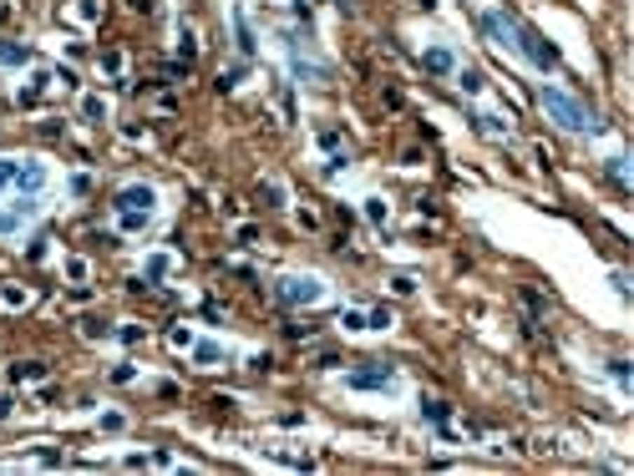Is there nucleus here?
Wrapping results in <instances>:
<instances>
[{"instance_id":"nucleus-1","label":"nucleus","mask_w":634,"mask_h":476,"mask_svg":"<svg viewBox=\"0 0 634 476\" xmlns=\"http://www.w3.org/2000/svg\"><path fill=\"white\" fill-rule=\"evenodd\" d=\"M538 102H543V112L553 122L568 127V132H599V117L588 112L584 102H574L568 92H558V86H538Z\"/></svg>"},{"instance_id":"nucleus-2","label":"nucleus","mask_w":634,"mask_h":476,"mask_svg":"<svg viewBox=\"0 0 634 476\" xmlns=\"http://www.w3.org/2000/svg\"><path fill=\"white\" fill-rule=\"evenodd\" d=\"M513 46H518L528 61H533V66H543V71H553V66H558V51L548 46V41H543L533 26H513Z\"/></svg>"},{"instance_id":"nucleus-3","label":"nucleus","mask_w":634,"mask_h":476,"mask_svg":"<svg viewBox=\"0 0 634 476\" xmlns=\"http://www.w3.org/2000/svg\"><path fill=\"white\" fill-rule=\"evenodd\" d=\"M320 294H325L320 279H280V299L284 304H315Z\"/></svg>"},{"instance_id":"nucleus-4","label":"nucleus","mask_w":634,"mask_h":476,"mask_svg":"<svg viewBox=\"0 0 634 476\" xmlns=\"http://www.w3.org/2000/svg\"><path fill=\"white\" fill-rule=\"evenodd\" d=\"M117 213H153V188H147V183L122 188L117 192Z\"/></svg>"},{"instance_id":"nucleus-5","label":"nucleus","mask_w":634,"mask_h":476,"mask_svg":"<svg viewBox=\"0 0 634 476\" xmlns=\"http://www.w3.org/2000/svg\"><path fill=\"white\" fill-rule=\"evenodd\" d=\"M513 26H518V20H507V15H497V10L482 15V31L492 36V46H513Z\"/></svg>"},{"instance_id":"nucleus-6","label":"nucleus","mask_w":634,"mask_h":476,"mask_svg":"<svg viewBox=\"0 0 634 476\" xmlns=\"http://www.w3.org/2000/svg\"><path fill=\"white\" fill-rule=\"evenodd\" d=\"M391 380H396L391 365H375V370H355V375H350L355 391H375V385H391Z\"/></svg>"},{"instance_id":"nucleus-7","label":"nucleus","mask_w":634,"mask_h":476,"mask_svg":"<svg viewBox=\"0 0 634 476\" xmlns=\"http://www.w3.org/2000/svg\"><path fill=\"white\" fill-rule=\"evenodd\" d=\"M15 183H20V188H41V183H46V172H41L36 162H31V167H15Z\"/></svg>"},{"instance_id":"nucleus-8","label":"nucleus","mask_w":634,"mask_h":476,"mask_svg":"<svg viewBox=\"0 0 634 476\" xmlns=\"http://www.w3.org/2000/svg\"><path fill=\"white\" fill-rule=\"evenodd\" d=\"M427 71H441V76H447V71H452V51H427Z\"/></svg>"},{"instance_id":"nucleus-9","label":"nucleus","mask_w":634,"mask_h":476,"mask_svg":"<svg viewBox=\"0 0 634 476\" xmlns=\"http://www.w3.org/2000/svg\"><path fill=\"white\" fill-rule=\"evenodd\" d=\"M46 365H11V380H41Z\"/></svg>"},{"instance_id":"nucleus-10","label":"nucleus","mask_w":634,"mask_h":476,"mask_svg":"<svg viewBox=\"0 0 634 476\" xmlns=\"http://www.w3.org/2000/svg\"><path fill=\"white\" fill-rule=\"evenodd\" d=\"M421 416L427 421H447V400H421Z\"/></svg>"},{"instance_id":"nucleus-11","label":"nucleus","mask_w":634,"mask_h":476,"mask_svg":"<svg viewBox=\"0 0 634 476\" xmlns=\"http://www.w3.org/2000/svg\"><path fill=\"white\" fill-rule=\"evenodd\" d=\"M0 61H11V66H20V61H31L26 46H0Z\"/></svg>"},{"instance_id":"nucleus-12","label":"nucleus","mask_w":634,"mask_h":476,"mask_svg":"<svg viewBox=\"0 0 634 476\" xmlns=\"http://www.w3.org/2000/svg\"><path fill=\"white\" fill-rule=\"evenodd\" d=\"M457 86H462V92H482V71H462Z\"/></svg>"},{"instance_id":"nucleus-13","label":"nucleus","mask_w":634,"mask_h":476,"mask_svg":"<svg viewBox=\"0 0 634 476\" xmlns=\"http://www.w3.org/2000/svg\"><path fill=\"white\" fill-rule=\"evenodd\" d=\"M366 218H371V223H386V203L371 198V203H366Z\"/></svg>"},{"instance_id":"nucleus-14","label":"nucleus","mask_w":634,"mask_h":476,"mask_svg":"<svg viewBox=\"0 0 634 476\" xmlns=\"http://www.w3.org/2000/svg\"><path fill=\"white\" fill-rule=\"evenodd\" d=\"M234 20H239V46H244V51H254V36H249V20H244V15H234Z\"/></svg>"},{"instance_id":"nucleus-15","label":"nucleus","mask_w":634,"mask_h":476,"mask_svg":"<svg viewBox=\"0 0 634 476\" xmlns=\"http://www.w3.org/2000/svg\"><path fill=\"white\" fill-rule=\"evenodd\" d=\"M6 183H15V162H0V188Z\"/></svg>"},{"instance_id":"nucleus-16","label":"nucleus","mask_w":634,"mask_h":476,"mask_svg":"<svg viewBox=\"0 0 634 476\" xmlns=\"http://www.w3.org/2000/svg\"><path fill=\"white\" fill-rule=\"evenodd\" d=\"M11 223H15V218H0V228H11Z\"/></svg>"}]
</instances>
